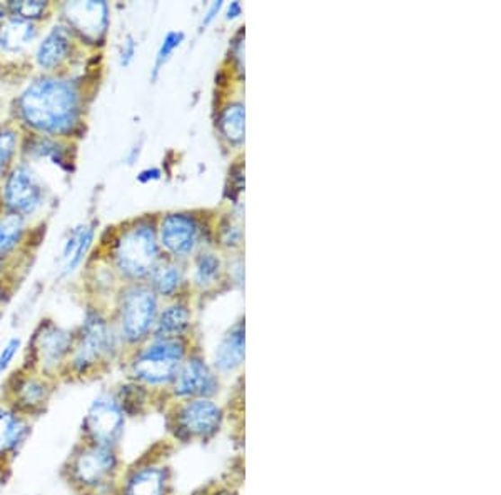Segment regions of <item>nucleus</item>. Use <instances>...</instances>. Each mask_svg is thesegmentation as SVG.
Listing matches in <instances>:
<instances>
[{
  "mask_svg": "<svg viewBox=\"0 0 501 495\" xmlns=\"http://www.w3.org/2000/svg\"><path fill=\"white\" fill-rule=\"evenodd\" d=\"M219 389V380L210 366L199 358H186L169 387L177 401L212 399Z\"/></svg>",
  "mask_w": 501,
  "mask_h": 495,
  "instance_id": "obj_11",
  "label": "nucleus"
},
{
  "mask_svg": "<svg viewBox=\"0 0 501 495\" xmlns=\"http://www.w3.org/2000/svg\"><path fill=\"white\" fill-rule=\"evenodd\" d=\"M219 267H221L219 261L212 253L202 255L198 261V267H196V278H198L199 284L201 286L210 284L219 274Z\"/></svg>",
  "mask_w": 501,
  "mask_h": 495,
  "instance_id": "obj_26",
  "label": "nucleus"
},
{
  "mask_svg": "<svg viewBox=\"0 0 501 495\" xmlns=\"http://www.w3.org/2000/svg\"><path fill=\"white\" fill-rule=\"evenodd\" d=\"M116 397L117 401L122 405L124 412L128 417H136V415L142 414L148 407V401H149V389H146L144 385L136 384V382H129L126 385H121L117 389Z\"/></svg>",
  "mask_w": 501,
  "mask_h": 495,
  "instance_id": "obj_21",
  "label": "nucleus"
},
{
  "mask_svg": "<svg viewBox=\"0 0 501 495\" xmlns=\"http://www.w3.org/2000/svg\"><path fill=\"white\" fill-rule=\"evenodd\" d=\"M171 477L163 464L146 462L122 471L119 495H167Z\"/></svg>",
  "mask_w": 501,
  "mask_h": 495,
  "instance_id": "obj_12",
  "label": "nucleus"
},
{
  "mask_svg": "<svg viewBox=\"0 0 501 495\" xmlns=\"http://www.w3.org/2000/svg\"><path fill=\"white\" fill-rule=\"evenodd\" d=\"M11 473V465H9V464H0V494H2L4 489L9 485Z\"/></svg>",
  "mask_w": 501,
  "mask_h": 495,
  "instance_id": "obj_33",
  "label": "nucleus"
},
{
  "mask_svg": "<svg viewBox=\"0 0 501 495\" xmlns=\"http://www.w3.org/2000/svg\"><path fill=\"white\" fill-rule=\"evenodd\" d=\"M117 495H119V494H117Z\"/></svg>",
  "mask_w": 501,
  "mask_h": 495,
  "instance_id": "obj_38",
  "label": "nucleus"
},
{
  "mask_svg": "<svg viewBox=\"0 0 501 495\" xmlns=\"http://www.w3.org/2000/svg\"><path fill=\"white\" fill-rule=\"evenodd\" d=\"M191 323V314L186 305H171L157 315L154 325V339H181Z\"/></svg>",
  "mask_w": 501,
  "mask_h": 495,
  "instance_id": "obj_19",
  "label": "nucleus"
},
{
  "mask_svg": "<svg viewBox=\"0 0 501 495\" xmlns=\"http://www.w3.org/2000/svg\"><path fill=\"white\" fill-rule=\"evenodd\" d=\"M241 4L239 2H231V5H229V9H228V19H234V17H237V15H241Z\"/></svg>",
  "mask_w": 501,
  "mask_h": 495,
  "instance_id": "obj_36",
  "label": "nucleus"
},
{
  "mask_svg": "<svg viewBox=\"0 0 501 495\" xmlns=\"http://www.w3.org/2000/svg\"><path fill=\"white\" fill-rule=\"evenodd\" d=\"M119 334L99 312L89 311L70 352L66 370L72 377L85 379L116 352Z\"/></svg>",
  "mask_w": 501,
  "mask_h": 495,
  "instance_id": "obj_3",
  "label": "nucleus"
},
{
  "mask_svg": "<svg viewBox=\"0 0 501 495\" xmlns=\"http://www.w3.org/2000/svg\"><path fill=\"white\" fill-rule=\"evenodd\" d=\"M69 495H76V494H72V492H70V494H69Z\"/></svg>",
  "mask_w": 501,
  "mask_h": 495,
  "instance_id": "obj_37",
  "label": "nucleus"
},
{
  "mask_svg": "<svg viewBox=\"0 0 501 495\" xmlns=\"http://www.w3.org/2000/svg\"><path fill=\"white\" fill-rule=\"evenodd\" d=\"M119 449L79 440L62 465V479L76 495H117L122 473Z\"/></svg>",
  "mask_w": 501,
  "mask_h": 495,
  "instance_id": "obj_1",
  "label": "nucleus"
},
{
  "mask_svg": "<svg viewBox=\"0 0 501 495\" xmlns=\"http://www.w3.org/2000/svg\"><path fill=\"white\" fill-rule=\"evenodd\" d=\"M34 420L19 414L5 401H0V464L15 461L32 436Z\"/></svg>",
  "mask_w": 501,
  "mask_h": 495,
  "instance_id": "obj_13",
  "label": "nucleus"
},
{
  "mask_svg": "<svg viewBox=\"0 0 501 495\" xmlns=\"http://www.w3.org/2000/svg\"><path fill=\"white\" fill-rule=\"evenodd\" d=\"M181 284V272L174 265H164L154 272V287L161 296H173Z\"/></svg>",
  "mask_w": 501,
  "mask_h": 495,
  "instance_id": "obj_25",
  "label": "nucleus"
},
{
  "mask_svg": "<svg viewBox=\"0 0 501 495\" xmlns=\"http://www.w3.org/2000/svg\"><path fill=\"white\" fill-rule=\"evenodd\" d=\"M222 424V409L212 399L179 401L171 417V430L183 442L214 438Z\"/></svg>",
  "mask_w": 501,
  "mask_h": 495,
  "instance_id": "obj_6",
  "label": "nucleus"
},
{
  "mask_svg": "<svg viewBox=\"0 0 501 495\" xmlns=\"http://www.w3.org/2000/svg\"><path fill=\"white\" fill-rule=\"evenodd\" d=\"M23 231L22 216L9 214L0 219V255L11 252L21 241Z\"/></svg>",
  "mask_w": 501,
  "mask_h": 495,
  "instance_id": "obj_24",
  "label": "nucleus"
},
{
  "mask_svg": "<svg viewBox=\"0 0 501 495\" xmlns=\"http://www.w3.org/2000/svg\"><path fill=\"white\" fill-rule=\"evenodd\" d=\"M15 132L13 130H0V177L11 161L12 154L15 150Z\"/></svg>",
  "mask_w": 501,
  "mask_h": 495,
  "instance_id": "obj_30",
  "label": "nucleus"
},
{
  "mask_svg": "<svg viewBox=\"0 0 501 495\" xmlns=\"http://www.w3.org/2000/svg\"><path fill=\"white\" fill-rule=\"evenodd\" d=\"M161 177V172L157 169H148L144 172H140L139 181L140 182H148V181H156Z\"/></svg>",
  "mask_w": 501,
  "mask_h": 495,
  "instance_id": "obj_35",
  "label": "nucleus"
},
{
  "mask_svg": "<svg viewBox=\"0 0 501 495\" xmlns=\"http://www.w3.org/2000/svg\"><path fill=\"white\" fill-rule=\"evenodd\" d=\"M222 2H214L212 5H210V11L206 13V17H204V21H202V27H206L208 23L212 22L214 21V17L218 15V12L221 11Z\"/></svg>",
  "mask_w": 501,
  "mask_h": 495,
  "instance_id": "obj_34",
  "label": "nucleus"
},
{
  "mask_svg": "<svg viewBox=\"0 0 501 495\" xmlns=\"http://www.w3.org/2000/svg\"><path fill=\"white\" fill-rule=\"evenodd\" d=\"M157 321V300L146 287L126 292L119 314V337L128 344H138L154 331Z\"/></svg>",
  "mask_w": 501,
  "mask_h": 495,
  "instance_id": "obj_8",
  "label": "nucleus"
},
{
  "mask_svg": "<svg viewBox=\"0 0 501 495\" xmlns=\"http://www.w3.org/2000/svg\"><path fill=\"white\" fill-rule=\"evenodd\" d=\"M128 419L117 401L116 392L101 391L94 395L84 412L79 440L119 449L126 434Z\"/></svg>",
  "mask_w": 501,
  "mask_h": 495,
  "instance_id": "obj_5",
  "label": "nucleus"
},
{
  "mask_svg": "<svg viewBox=\"0 0 501 495\" xmlns=\"http://www.w3.org/2000/svg\"><path fill=\"white\" fill-rule=\"evenodd\" d=\"M94 239V229L91 225H82L72 232L69 241L66 243L64 253H62V261H64V274H70L72 270H76L85 253L89 251Z\"/></svg>",
  "mask_w": 501,
  "mask_h": 495,
  "instance_id": "obj_20",
  "label": "nucleus"
},
{
  "mask_svg": "<svg viewBox=\"0 0 501 495\" xmlns=\"http://www.w3.org/2000/svg\"><path fill=\"white\" fill-rule=\"evenodd\" d=\"M136 50H138L136 40L132 37H128V40L124 42V47H122V52H121V66H124V67L129 66L136 56Z\"/></svg>",
  "mask_w": 501,
  "mask_h": 495,
  "instance_id": "obj_32",
  "label": "nucleus"
},
{
  "mask_svg": "<svg viewBox=\"0 0 501 495\" xmlns=\"http://www.w3.org/2000/svg\"><path fill=\"white\" fill-rule=\"evenodd\" d=\"M222 136L233 144H241L245 140V105L231 104L222 110L219 119Z\"/></svg>",
  "mask_w": 501,
  "mask_h": 495,
  "instance_id": "obj_23",
  "label": "nucleus"
},
{
  "mask_svg": "<svg viewBox=\"0 0 501 495\" xmlns=\"http://www.w3.org/2000/svg\"><path fill=\"white\" fill-rule=\"evenodd\" d=\"M19 107L29 126L50 134H64L77 120L79 97L70 82L42 79L22 93Z\"/></svg>",
  "mask_w": 501,
  "mask_h": 495,
  "instance_id": "obj_2",
  "label": "nucleus"
},
{
  "mask_svg": "<svg viewBox=\"0 0 501 495\" xmlns=\"http://www.w3.org/2000/svg\"><path fill=\"white\" fill-rule=\"evenodd\" d=\"M32 152H35V154L40 155V157H52L54 161H62V155H60L58 146L52 144V142L47 140V138H39L37 144L32 147Z\"/></svg>",
  "mask_w": 501,
  "mask_h": 495,
  "instance_id": "obj_31",
  "label": "nucleus"
},
{
  "mask_svg": "<svg viewBox=\"0 0 501 495\" xmlns=\"http://www.w3.org/2000/svg\"><path fill=\"white\" fill-rule=\"evenodd\" d=\"M245 360V325L237 323L224 335L221 344L216 349L214 366L221 372L237 369Z\"/></svg>",
  "mask_w": 501,
  "mask_h": 495,
  "instance_id": "obj_17",
  "label": "nucleus"
},
{
  "mask_svg": "<svg viewBox=\"0 0 501 495\" xmlns=\"http://www.w3.org/2000/svg\"><path fill=\"white\" fill-rule=\"evenodd\" d=\"M183 40H184V34H183V32H169V34L164 37L163 44L159 47V50H157V57H156L154 77H156L157 70H159V67L163 66L164 62L173 56V52H174L177 47L183 44Z\"/></svg>",
  "mask_w": 501,
  "mask_h": 495,
  "instance_id": "obj_28",
  "label": "nucleus"
},
{
  "mask_svg": "<svg viewBox=\"0 0 501 495\" xmlns=\"http://www.w3.org/2000/svg\"><path fill=\"white\" fill-rule=\"evenodd\" d=\"M11 11L17 19L21 21H31V19H37L40 17V13L46 11V2L40 0H23V2H12Z\"/></svg>",
  "mask_w": 501,
  "mask_h": 495,
  "instance_id": "obj_27",
  "label": "nucleus"
},
{
  "mask_svg": "<svg viewBox=\"0 0 501 495\" xmlns=\"http://www.w3.org/2000/svg\"><path fill=\"white\" fill-rule=\"evenodd\" d=\"M184 358L186 346L181 339H154L132 358L129 376L146 389H169Z\"/></svg>",
  "mask_w": 501,
  "mask_h": 495,
  "instance_id": "obj_4",
  "label": "nucleus"
},
{
  "mask_svg": "<svg viewBox=\"0 0 501 495\" xmlns=\"http://www.w3.org/2000/svg\"><path fill=\"white\" fill-rule=\"evenodd\" d=\"M5 202L7 206L17 214H32L35 208L42 204L44 190L42 185L39 184L35 173L21 165L13 169V172L9 175L7 184H5Z\"/></svg>",
  "mask_w": 501,
  "mask_h": 495,
  "instance_id": "obj_14",
  "label": "nucleus"
},
{
  "mask_svg": "<svg viewBox=\"0 0 501 495\" xmlns=\"http://www.w3.org/2000/svg\"><path fill=\"white\" fill-rule=\"evenodd\" d=\"M70 50V37L67 29L54 27L37 50V62L44 69H52L67 57Z\"/></svg>",
  "mask_w": 501,
  "mask_h": 495,
  "instance_id": "obj_18",
  "label": "nucleus"
},
{
  "mask_svg": "<svg viewBox=\"0 0 501 495\" xmlns=\"http://www.w3.org/2000/svg\"><path fill=\"white\" fill-rule=\"evenodd\" d=\"M64 11L70 25L82 37L99 40L105 34L109 22L105 2H69Z\"/></svg>",
  "mask_w": 501,
  "mask_h": 495,
  "instance_id": "obj_15",
  "label": "nucleus"
},
{
  "mask_svg": "<svg viewBox=\"0 0 501 495\" xmlns=\"http://www.w3.org/2000/svg\"><path fill=\"white\" fill-rule=\"evenodd\" d=\"M161 241L175 255H187L198 243V225L184 214L167 216L161 224Z\"/></svg>",
  "mask_w": 501,
  "mask_h": 495,
  "instance_id": "obj_16",
  "label": "nucleus"
},
{
  "mask_svg": "<svg viewBox=\"0 0 501 495\" xmlns=\"http://www.w3.org/2000/svg\"><path fill=\"white\" fill-rule=\"evenodd\" d=\"M54 380L44 377L35 370L15 372L7 380L4 399L19 414L34 420L46 412L54 395Z\"/></svg>",
  "mask_w": 501,
  "mask_h": 495,
  "instance_id": "obj_7",
  "label": "nucleus"
},
{
  "mask_svg": "<svg viewBox=\"0 0 501 495\" xmlns=\"http://www.w3.org/2000/svg\"><path fill=\"white\" fill-rule=\"evenodd\" d=\"M116 259L124 274L146 276L157 259L156 234L151 225H138L126 232L117 243Z\"/></svg>",
  "mask_w": 501,
  "mask_h": 495,
  "instance_id": "obj_10",
  "label": "nucleus"
},
{
  "mask_svg": "<svg viewBox=\"0 0 501 495\" xmlns=\"http://www.w3.org/2000/svg\"><path fill=\"white\" fill-rule=\"evenodd\" d=\"M22 340L19 337H11L5 346L0 350V377L7 374V370L11 369L12 362L17 358V354L21 352Z\"/></svg>",
  "mask_w": 501,
  "mask_h": 495,
  "instance_id": "obj_29",
  "label": "nucleus"
},
{
  "mask_svg": "<svg viewBox=\"0 0 501 495\" xmlns=\"http://www.w3.org/2000/svg\"><path fill=\"white\" fill-rule=\"evenodd\" d=\"M34 25L27 21L13 19L0 27V46L17 50L34 39Z\"/></svg>",
  "mask_w": 501,
  "mask_h": 495,
  "instance_id": "obj_22",
  "label": "nucleus"
},
{
  "mask_svg": "<svg viewBox=\"0 0 501 495\" xmlns=\"http://www.w3.org/2000/svg\"><path fill=\"white\" fill-rule=\"evenodd\" d=\"M74 337L76 335L56 323H42V327L35 332L32 370L49 379L58 377V372L67 367Z\"/></svg>",
  "mask_w": 501,
  "mask_h": 495,
  "instance_id": "obj_9",
  "label": "nucleus"
}]
</instances>
